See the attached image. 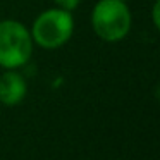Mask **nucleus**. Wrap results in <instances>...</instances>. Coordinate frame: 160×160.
Segmentation results:
<instances>
[{"mask_svg":"<svg viewBox=\"0 0 160 160\" xmlns=\"http://www.w3.org/2000/svg\"><path fill=\"white\" fill-rule=\"evenodd\" d=\"M33 43L43 50H57L64 47L74 35L72 12L52 7L36 16L31 28Z\"/></svg>","mask_w":160,"mask_h":160,"instance_id":"obj_2","label":"nucleus"},{"mask_svg":"<svg viewBox=\"0 0 160 160\" xmlns=\"http://www.w3.org/2000/svg\"><path fill=\"white\" fill-rule=\"evenodd\" d=\"M152 21H153V26H155V29H160V0H153Z\"/></svg>","mask_w":160,"mask_h":160,"instance_id":"obj_6","label":"nucleus"},{"mask_svg":"<svg viewBox=\"0 0 160 160\" xmlns=\"http://www.w3.org/2000/svg\"><path fill=\"white\" fill-rule=\"evenodd\" d=\"M33 43L29 28L18 19L0 21V67L21 69L31 60Z\"/></svg>","mask_w":160,"mask_h":160,"instance_id":"obj_3","label":"nucleus"},{"mask_svg":"<svg viewBox=\"0 0 160 160\" xmlns=\"http://www.w3.org/2000/svg\"><path fill=\"white\" fill-rule=\"evenodd\" d=\"M90 21L98 38L107 43H115L129 35L132 26V14L128 2L98 0L91 9Z\"/></svg>","mask_w":160,"mask_h":160,"instance_id":"obj_1","label":"nucleus"},{"mask_svg":"<svg viewBox=\"0 0 160 160\" xmlns=\"http://www.w3.org/2000/svg\"><path fill=\"white\" fill-rule=\"evenodd\" d=\"M28 95V81L18 69H5L0 74V103L16 107Z\"/></svg>","mask_w":160,"mask_h":160,"instance_id":"obj_4","label":"nucleus"},{"mask_svg":"<svg viewBox=\"0 0 160 160\" xmlns=\"http://www.w3.org/2000/svg\"><path fill=\"white\" fill-rule=\"evenodd\" d=\"M53 4H55V7L59 9H64V11H76L78 7H79L81 0H53Z\"/></svg>","mask_w":160,"mask_h":160,"instance_id":"obj_5","label":"nucleus"},{"mask_svg":"<svg viewBox=\"0 0 160 160\" xmlns=\"http://www.w3.org/2000/svg\"><path fill=\"white\" fill-rule=\"evenodd\" d=\"M122 2H129V0H122Z\"/></svg>","mask_w":160,"mask_h":160,"instance_id":"obj_7","label":"nucleus"}]
</instances>
